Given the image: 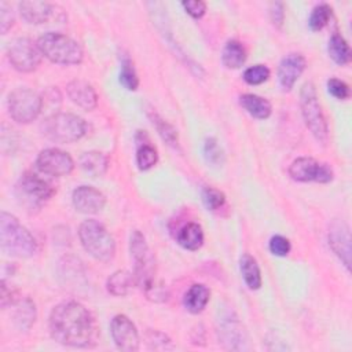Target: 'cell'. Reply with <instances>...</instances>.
Returning <instances> with one entry per match:
<instances>
[{
    "label": "cell",
    "instance_id": "cell-1",
    "mask_svg": "<svg viewBox=\"0 0 352 352\" xmlns=\"http://www.w3.org/2000/svg\"><path fill=\"white\" fill-rule=\"evenodd\" d=\"M51 337L67 346L89 348L96 344L99 329L94 315L77 301L58 304L48 320Z\"/></svg>",
    "mask_w": 352,
    "mask_h": 352
},
{
    "label": "cell",
    "instance_id": "cell-2",
    "mask_svg": "<svg viewBox=\"0 0 352 352\" xmlns=\"http://www.w3.org/2000/svg\"><path fill=\"white\" fill-rule=\"evenodd\" d=\"M131 256L133 257L135 268L133 278L135 283L144 290L146 296L153 301H164L166 300V293L162 286H158L155 282V260L154 256L146 242L143 234L135 230L131 234L129 242Z\"/></svg>",
    "mask_w": 352,
    "mask_h": 352
},
{
    "label": "cell",
    "instance_id": "cell-3",
    "mask_svg": "<svg viewBox=\"0 0 352 352\" xmlns=\"http://www.w3.org/2000/svg\"><path fill=\"white\" fill-rule=\"evenodd\" d=\"M0 246L6 254L19 258L32 257L38 249L34 236L28 228L7 212H1L0 214Z\"/></svg>",
    "mask_w": 352,
    "mask_h": 352
},
{
    "label": "cell",
    "instance_id": "cell-4",
    "mask_svg": "<svg viewBox=\"0 0 352 352\" xmlns=\"http://www.w3.org/2000/svg\"><path fill=\"white\" fill-rule=\"evenodd\" d=\"M37 47L47 59L58 65H78L84 56L82 48L76 40L56 32L40 36Z\"/></svg>",
    "mask_w": 352,
    "mask_h": 352
},
{
    "label": "cell",
    "instance_id": "cell-5",
    "mask_svg": "<svg viewBox=\"0 0 352 352\" xmlns=\"http://www.w3.org/2000/svg\"><path fill=\"white\" fill-rule=\"evenodd\" d=\"M43 135L56 143H73L88 132L87 122L72 113H55L48 116L40 125Z\"/></svg>",
    "mask_w": 352,
    "mask_h": 352
},
{
    "label": "cell",
    "instance_id": "cell-6",
    "mask_svg": "<svg viewBox=\"0 0 352 352\" xmlns=\"http://www.w3.org/2000/svg\"><path fill=\"white\" fill-rule=\"evenodd\" d=\"M78 238L85 252L99 261H110L116 254L114 238L98 220H84L78 228Z\"/></svg>",
    "mask_w": 352,
    "mask_h": 352
},
{
    "label": "cell",
    "instance_id": "cell-7",
    "mask_svg": "<svg viewBox=\"0 0 352 352\" xmlns=\"http://www.w3.org/2000/svg\"><path fill=\"white\" fill-rule=\"evenodd\" d=\"M300 107L304 122L312 136L322 144L327 143L329 128L322 111V106L318 100V94L312 82H305L300 91Z\"/></svg>",
    "mask_w": 352,
    "mask_h": 352
},
{
    "label": "cell",
    "instance_id": "cell-8",
    "mask_svg": "<svg viewBox=\"0 0 352 352\" xmlns=\"http://www.w3.org/2000/svg\"><path fill=\"white\" fill-rule=\"evenodd\" d=\"M16 198L28 210H38L54 194L55 188L33 172H25L16 183Z\"/></svg>",
    "mask_w": 352,
    "mask_h": 352
},
{
    "label": "cell",
    "instance_id": "cell-9",
    "mask_svg": "<svg viewBox=\"0 0 352 352\" xmlns=\"http://www.w3.org/2000/svg\"><path fill=\"white\" fill-rule=\"evenodd\" d=\"M7 106L8 113L14 121L19 124H29L40 114L43 99L36 91L21 87L8 95Z\"/></svg>",
    "mask_w": 352,
    "mask_h": 352
},
{
    "label": "cell",
    "instance_id": "cell-10",
    "mask_svg": "<svg viewBox=\"0 0 352 352\" xmlns=\"http://www.w3.org/2000/svg\"><path fill=\"white\" fill-rule=\"evenodd\" d=\"M41 52L37 44L26 37L12 40L7 50V56L12 67L22 73H30L37 69L41 62Z\"/></svg>",
    "mask_w": 352,
    "mask_h": 352
},
{
    "label": "cell",
    "instance_id": "cell-11",
    "mask_svg": "<svg viewBox=\"0 0 352 352\" xmlns=\"http://www.w3.org/2000/svg\"><path fill=\"white\" fill-rule=\"evenodd\" d=\"M289 175L293 180L308 183H329L333 180V169L315 158L300 157L294 160L289 168Z\"/></svg>",
    "mask_w": 352,
    "mask_h": 352
},
{
    "label": "cell",
    "instance_id": "cell-12",
    "mask_svg": "<svg viewBox=\"0 0 352 352\" xmlns=\"http://www.w3.org/2000/svg\"><path fill=\"white\" fill-rule=\"evenodd\" d=\"M36 165L41 173L59 177V176H66L73 170L74 161L66 151L51 147V148L43 150L38 154L36 160Z\"/></svg>",
    "mask_w": 352,
    "mask_h": 352
},
{
    "label": "cell",
    "instance_id": "cell-13",
    "mask_svg": "<svg viewBox=\"0 0 352 352\" xmlns=\"http://www.w3.org/2000/svg\"><path fill=\"white\" fill-rule=\"evenodd\" d=\"M110 333L118 349L133 352L139 349V334L133 322L125 315H116L110 323Z\"/></svg>",
    "mask_w": 352,
    "mask_h": 352
},
{
    "label": "cell",
    "instance_id": "cell-14",
    "mask_svg": "<svg viewBox=\"0 0 352 352\" xmlns=\"http://www.w3.org/2000/svg\"><path fill=\"white\" fill-rule=\"evenodd\" d=\"M72 202L76 210L85 214H95L104 208V195L92 186H80L73 191Z\"/></svg>",
    "mask_w": 352,
    "mask_h": 352
},
{
    "label": "cell",
    "instance_id": "cell-15",
    "mask_svg": "<svg viewBox=\"0 0 352 352\" xmlns=\"http://www.w3.org/2000/svg\"><path fill=\"white\" fill-rule=\"evenodd\" d=\"M329 245L346 270L351 268V234L344 221H336L329 231Z\"/></svg>",
    "mask_w": 352,
    "mask_h": 352
},
{
    "label": "cell",
    "instance_id": "cell-16",
    "mask_svg": "<svg viewBox=\"0 0 352 352\" xmlns=\"http://www.w3.org/2000/svg\"><path fill=\"white\" fill-rule=\"evenodd\" d=\"M305 66H307V60L301 54L293 52L286 55L280 60L278 67V80L280 87L285 91H290L296 84V81L298 80V77L305 70Z\"/></svg>",
    "mask_w": 352,
    "mask_h": 352
},
{
    "label": "cell",
    "instance_id": "cell-17",
    "mask_svg": "<svg viewBox=\"0 0 352 352\" xmlns=\"http://www.w3.org/2000/svg\"><path fill=\"white\" fill-rule=\"evenodd\" d=\"M56 8V6L47 1L28 0L19 3V12L22 19L32 25H41L48 22L55 15Z\"/></svg>",
    "mask_w": 352,
    "mask_h": 352
},
{
    "label": "cell",
    "instance_id": "cell-18",
    "mask_svg": "<svg viewBox=\"0 0 352 352\" xmlns=\"http://www.w3.org/2000/svg\"><path fill=\"white\" fill-rule=\"evenodd\" d=\"M67 96L78 107L91 111L98 104V95L91 84L84 80H73L66 87Z\"/></svg>",
    "mask_w": 352,
    "mask_h": 352
},
{
    "label": "cell",
    "instance_id": "cell-19",
    "mask_svg": "<svg viewBox=\"0 0 352 352\" xmlns=\"http://www.w3.org/2000/svg\"><path fill=\"white\" fill-rule=\"evenodd\" d=\"M210 292L205 285L195 283L190 286V289L184 293L183 304L186 309L191 314H199L205 309L206 304L209 302Z\"/></svg>",
    "mask_w": 352,
    "mask_h": 352
},
{
    "label": "cell",
    "instance_id": "cell-20",
    "mask_svg": "<svg viewBox=\"0 0 352 352\" xmlns=\"http://www.w3.org/2000/svg\"><path fill=\"white\" fill-rule=\"evenodd\" d=\"M11 307L15 308L14 311V322L15 324L22 329V330H28L36 320V307H34V302L25 297V298H21L18 297L12 304Z\"/></svg>",
    "mask_w": 352,
    "mask_h": 352
},
{
    "label": "cell",
    "instance_id": "cell-21",
    "mask_svg": "<svg viewBox=\"0 0 352 352\" xmlns=\"http://www.w3.org/2000/svg\"><path fill=\"white\" fill-rule=\"evenodd\" d=\"M81 169L88 173L91 177L103 176L109 166L107 157L100 151H87L80 157Z\"/></svg>",
    "mask_w": 352,
    "mask_h": 352
},
{
    "label": "cell",
    "instance_id": "cell-22",
    "mask_svg": "<svg viewBox=\"0 0 352 352\" xmlns=\"http://www.w3.org/2000/svg\"><path fill=\"white\" fill-rule=\"evenodd\" d=\"M239 103L252 117L258 118V120L268 118L271 116V111H272L271 103L265 98H261V96L254 95V94L242 95L239 98Z\"/></svg>",
    "mask_w": 352,
    "mask_h": 352
},
{
    "label": "cell",
    "instance_id": "cell-23",
    "mask_svg": "<svg viewBox=\"0 0 352 352\" xmlns=\"http://www.w3.org/2000/svg\"><path fill=\"white\" fill-rule=\"evenodd\" d=\"M177 243L187 250H198L204 243V231L198 223H187L177 234Z\"/></svg>",
    "mask_w": 352,
    "mask_h": 352
},
{
    "label": "cell",
    "instance_id": "cell-24",
    "mask_svg": "<svg viewBox=\"0 0 352 352\" xmlns=\"http://www.w3.org/2000/svg\"><path fill=\"white\" fill-rule=\"evenodd\" d=\"M239 268L248 287L257 290L261 286V272L256 258L250 254H243L239 260Z\"/></svg>",
    "mask_w": 352,
    "mask_h": 352
},
{
    "label": "cell",
    "instance_id": "cell-25",
    "mask_svg": "<svg viewBox=\"0 0 352 352\" xmlns=\"http://www.w3.org/2000/svg\"><path fill=\"white\" fill-rule=\"evenodd\" d=\"M327 51L330 58L337 63V65H346L351 60L352 52L351 48L348 45V43L345 41V38L340 34V33H333L329 38V44H327Z\"/></svg>",
    "mask_w": 352,
    "mask_h": 352
},
{
    "label": "cell",
    "instance_id": "cell-26",
    "mask_svg": "<svg viewBox=\"0 0 352 352\" xmlns=\"http://www.w3.org/2000/svg\"><path fill=\"white\" fill-rule=\"evenodd\" d=\"M246 60V51L243 45L236 40H230L226 43L221 52V62L228 69H238Z\"/></svg>",
    "mask_w": 352,
    "mask_h": 352
},
{
    "label": "cell",
    "instance_id": "cell-27",
    "mask_svg": "<svg viewBox=\"0 0 352 352\" xmlns=\"http://www.w3.org/2000/svg\"><path fill=\"white\" fill-rule=\"evenodd\" d=\"M135 283L133 274H129L128 271H116L110 278L107 279V292L113 296H125L131 290L132 285Z\"/></svg>",
    "mask_w": 352,
    "mask_h": 352
},
{
    "label": "cell",
    "instance_id": "cell-28",
    "mask_svg": "<svg viewBox=\"0 0 352 352\" xmlns=\"http://www.w3.org/2000/svg\"><path fill=\"white\" fill-rule=\"evenodd\" d=\"M158 161V153L148 142H140L136 150V165L140 170L153 168Z\"/></svg>",
    "mask_w": 352,
    "mask_h": 352
},
{
    "label": "cell",
    "instance_id": "cell-29",
    "mask_svg": "<svg viewBox=\"0 0 352 352\" xmlns=\"http://www.w3.org/2000/svg\"><path fill=\"white\" fill-rule=\"evenodd\" d=\"M219 331L221 334L223 341H227L231 344V341H243L245 331L241 326V323L234 318H226L221 320V324L219 327Z\"/></svg>",
    "mask_w": 352,
    "mask_h": 352
},
{
    "label": "cell",
    "instance_id": "cell-30",
    "mask_svg": "<svg viewBox=\"0 0 352 352\" xmlns=\"http://www.w3.org/2000/svg\"><path fill=\"white\" fill-rule=\"evenodd\" d=\"M120 82L128 91H135L139 85V78H138L136 70L133 67V62L128 56H124L121 60Z\"/></svg>",
    "mask_w": 352,
    "mask_h": 352
},
{
    "label": "cell",
    "instance_id": "cell-31",
    "mask_svg": "<svg viewBox=\"0 0 352 352\" xmlns=\"http://www.w3.org/2000/svg\"><path fill=\"white\" fill-rule=\"evenodd\" d=\"M331 18V8L327 4H319L316 7H314L309 19H308V25L309 29L314 32L322 30L330 21Z\"/></svg>",
    "mask_w": 352,
    "mask_h": 352
},
{
    "label": "cell",
    "instance_id": "cell-32",
    "mask_svg": "<svg viewBox=\"0 0 352 352\" xmlns=\"http://www.w3.org/2000/svg\"><path fill=\"white\" fill-rule=\"evenodd\" d=\"M151 120H153V124L155 125L158 133L161 135V138H162L169 146L176 147V146H177V131H176L169 122H166L165 120H162V118H161L158 114H155V113L153 114Z\"/></svg>",
    "mask_w": 352,
    "mask_h": 352
},
{
    "label": "cell",
    "instance_id": "cell-33",
    "mask_svg": "<svg viewBox=\"0 0 352 352\" xmlns=\"http://www.w3.org/2000/svg\"><path fill=\"white\" fill-rule=\"evenodd\" d=\"M204 154H205L206 161L214 166L221 165L224 161V153L214 138H209L205 140Z\"/></svg>",
    "mask_w": 352,
    "mask_h": 352
},
{
    "label": "cell",
    "instance_id": "cell-34",
    "mask_svg": "<svg viewBox=\"0 0 352 352\" xmlns=\"http://www.w3.org/2000/svg\"><path fill=\"white\" fill-rule=\"evenodd\" d=\"M270 77V69L264 65H254L248 67L243 73V80L250 85H258L267 81Z\"/></svg>",
    "mask_w": 352,
    "mask_h": 352
},
{
    "label": "cell",
    "instance_id": "cell-35",
    "mask_svg": "<svg viewBox=\"0 0 352 352\" xmlns=\"http://www.w3.org/2000/svg\"><path fill=\"white\" fill-rule=\"evenodd\" d=\"M202 202L209 210H217L224 205L226 197L220 190L213 187H206L202 191Z\"/></svg>",
    "mask_w": 352,
    "mask_h": 352
},
{
    "label": "cell",
    "instance_id": "cell-36",
    "mask_svg": "<svg viewBox=\"0 0 352 352\" xmlns=\"http://www.w3.org/2000/svg\"><path fill=\"white\" fill-rule=\"evenodd\" d=\"M327 89H329L330 95H333L336 99H340V100H345L351 95L348 84L344 82L342 80H338L334 77L327 81Z\"/></svg>",
    "mask_w": 352,
    "mask_h": 352
},
{
    "label": "cell",
    "instance_id": "cell-37",
    "mask_svg": "<svg viewBox=\"0 0 352 352\" xmlns=\"http://www.w3.org/2000/svg\"><path fill=\"white\" fill-rule=\"evenodd\" d=\"M268 248H270V252L272 254L282 257V256L289 254V252H290V242H289L287 238H285L282 235H274L270 239Z\"/></svg>",
    "mask_w": 352,
    "mask_h": 352
},
{
    "label": "cell",
    "instance_id": "cell-38",
    "mask_svg": "<svg viewBox=\"0 0 352 352\" xmlns=\"http://www.w3.org/2000/svg\"><path fill=\"white\" fill-rule=\"evenodd\" d=\"M182 6L186 10V12L195 19L204 16L206 11V4L201 0H187V1H183Z\"/></svg>",
    "mask_w": 352,
    "mask_h": 352
},
{
    "label": "cell",
    "instance_id": "cell-39",
    "mask_svg": "<svg viewBox=\"0 0 352 352\" xmlns=\"http://www.w3.org/2000/svg\"><path fill=\"white\" fill-rule=\"evenodd\" d=\"M12 25H14V14L6 3H1L0 4V30H1V33L6 34L11 29Z\"/></svg>",
    "mask_w": 352,
    "mask_h": 352
},
{
    "label": "cell",
    "instance_id": "cell-40",
    "mask_svg": "<svg viewBox=\"0 0 352 352\" xmlns=\"http://www.w3.org/2000/svg\"><path fill=\"white\" fill-rule=\"evenodd\" d=\"M270 16H271L272 23L275 26L280 28L283 21H285V7H283V3H280V1L271 3V6H270Z\"/></svg>",
    "mask_w": 352,
    "mask_h": 352
}]
</instances>
